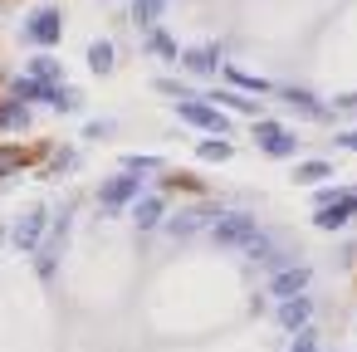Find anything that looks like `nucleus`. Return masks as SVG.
Masks as SVG:
<instances>
[{"instance_id": "f257e3e1", "label": "nucleus", "mask_w": 357, "mask_h": 352, "mask_svg": "<svg viewBox=\"0 0 357 352\" xmlns=\"http://www.w3.org/2000/svg\"><path fill=\"white\" fill-rule=\"evenodd\" d=\"M255 235H259V220H255L250 211H225V215L211 220V240H215L220 250H245Z\"/></svg>"}, {"instance_id": "f03ea898", "label": "nucleus", "mask_w": 357, "mask_h": 352, "mask_svg": "<svg viewBox=\"0 0 357 352\" xmlns=\"http://www.w3.org/2000/svg\"><path fill=\"white\" fill-rule=\"evenodd\" d=\"M176 118H181V123H191V128H201V132H211V137H230V118H225L215 103L186 98V103H176Z\"/></svg>"}, {"instance_id": "7ed1b4c3", "label": "nucleus", "mask_w": 357, "mask_h": 352, "mask_svg": "<svg viewBox=\"0 0 357 352\" xmlns=\"http://www.w3.org/2000/svg\"><path fill=\"white\" fill-rule=\"evenodd\" d=\"M25 40L40 45V49H54V45L64 40V15H59L54 6H40V10L25 20Z\"/></svg>"}, {"instance_id": "20e7f679", "label": "nucleus", "mask_w": 357, "mask_h": 352, "mask_svg": "<svg viewBox=\"0 0 357 352\" xmlns=\"http://www.w3.org/2000/svg\"><path fill=\"white\" fill-rule=\"evenodd\" d=\"M132 201H142V176H137V171L108 176V181L98 186V206H103V211H123V206H132Z\"/></svg>"}, {"instance_id": "39448f33", "label": "nucleus", "mask_w": 357, "mask_h": 352, "mask_svg": "<svg viewBox=\"0 0 357 352\" xmlns=\"http://www.w3.org/2000/svg\"><path fill=\"white\" fill-rule=\"evenodd\" d=\"M45 230H50V211H30V215H20V220H15L10 240H15V250H20V254H40Z\"/></svg>"}, {"instance_id": "423d86ee", "label": "nucleus", "mask_w": 357, "mask_h": 352, "mask_svg": "<svg viewBox=\"0 0 357 352\" xmlns=\"http://www.w3.org/2000/svg\"><path fill=\"white\" fill-rule=\"evenodd\" d=\"M308 279H313V269L308 264H289V269H279L274 279H269V293L284 303V298H298L303 289H308Z\"/></svg>"}, {"instance_id": "0eeeda50", "label": "nucleus", "mask_w": 357, "mask_h": 352, "mask_svg": "<svg viewBox=\"0 0 357 352\" xmlns=\"http://www.w3.org/2000/svg\"><path fill=\"white\" fill-rule=\"evenodd\" d=\"M69 215L74 211H64L59 220H54V235L40 245V279H54V264H59V250H64V240H69Z\"/></svg>"}, {"instance_id": "6e6552de", "label": "nucleus", "mask_w": 357, "mask_h": 352, "mask_svg": "<svg viewBox=\"0 0 357 352\" xmlns=\"http://www.w3.org/2000/svg\"><path fill=\"white\" fill-rule=\"evenodd\" d=\"M181 69H186V74L211 79V74H220L225 64H220V49H215V45H196V49H186V54H181Z\"/></svg>"}, {"instance_id": "1a4fd4ad", "label": "nucleus", "mask_w": 357, "mask_h": 352, "mask_svg": "<svg viewBox=\"0 0 357 352\" xmlns=\"http://www.w3.org/2000/svg\"><path fill=\"white\" fill-rule=\"evenodd\" d=\"M274 318H279V328H289V332H303V328H308V318H313V298H308V293H298V298H284Z\"/></svg>"}, {"instance_id": "9d476101", "label": "nucleus", "mask_w": 357, "mask_h": 352, "mask_svg": "<svg viewBox=\"0 0 357 352\" xmlns=\"http://www.w3.org/2000/svg\"><path fill=\"white\" fill-rule=\"evenodd\" d=\"M352 215H357V196L347 191V196H342L337 206H328V211H318V215H313V225H318V230H342V225H347Z\"/></svg>"}, {"instance_id": "9b49d317", "label": "nucleus", "mask_w": 357, "mask_h": 352, "mask_svg": "<svg viewBox=\"0 0 357 352\" xmlns=\"http://www.w3.org/2000/svg\"><path fill=\"white\" fill-rule=\"evenodd\" d=\"M162 215H167V201H162V196H142V201H132V225H137V230H157Z\"/></svg>"}, {"instance_id": "f8f14e48", "label": "nucleus", "mask_w": 357, "mask_h": 352, "mask_svg": "<svg viewBox=\"0 0 357 352\" xmlns=\"http://www.w3.org/2000/svg\"><path fill=\"white\" fill-rule=\"evenodd\" d=\"M279 98H284L294 113H303V118H328V108H323L308 89H279Z\"/></svg>"}, {"instance_id": "ddd939ff", "label": "nucleus", "mask_w": 357, "mask_h": 352, "mask_svg": "<svg viewBox=\"0 0 357 352\" xmlns=\"http://www.w3.org/2000/svg\"><path fill=\"white\" fill-rule=\"evenodd\" d=\"M225 79H230L235 89H245V93H279L269 79H259V74H245V69H235V64H225Z\"/></svg>"}, {"instance_id": "4468645a", "label": "nucleus", "mask_w": 357, "mask_h": 352, "mask_svg": "<svg viewBox=\"0 0 357 352\" xmlns=\"http://www.w3.org/2000/svg\"><path fill=\"white\" fill-rule=\"evenodd\" d=\"M206 220H211V211H186V215L167 220V235H172V240H186V235H196Z\"/></svg>"}, {"instance_id": "2eb2a0df", "label": "nucleus", "mask_w": 357, "mask_h": 352, "mask_svg": "<svg viewBox=\"0 0 357 352\" xmlns=\"http://www.w3.org/2000/svg\"><path fill=\"white\" fill-rule=\"evenodd\" d=\"M59 74H64V69H59V59H54V54H35V59H30V79H40V84H50V89H59Z\"/></svg>"}, {"instance_id": "dca6fc26", "label": "nucleus", "mask_w": 357, "mask_h": 352, "mask_svg": "<svg viewBox=\"0 0 357 352\" xmlns=\"http://www.w3.org/2000/svg\"><path fill=\"white\" fill-rule=\"evenodd\" d=\"M147 49H152L157 59H176V64H181V49H176V40H172L167 30H152V35H147Z\"/></svg>"}, {"instance_id": "f3484780", "label": "nucleus", "mask_w": 357, "mask_h": 352, "mask_svg": "<svg viewBox=\"0 0 357 352\" xmlns=\"http://www.w3.org/2000/svg\"><path fill=\"white\" fill-rule=\"evenodd\" d=\"M211 103H215V108H235V113H255V98H245V93H235V89H215Z\"/></svg>"}, {"instance_id": "a211bd4d", "label": "nucleus", "mask_w": 357, "mask_h": 352, "mask_svg": "<svg viewBox=\"0 0 357 352\" xmlns=\"http://www.w3.org/2000/svg\"><path fill=\"white\" fill-rule=\"evenodd\" d=\"M323 176H333L328 162H298V167H294V181H298V186H318Z\"/></svg>"}, {"instance_id": "6ab92c4d", "label": "nucleus", "mask_w": 357, "mask_h": 352, "mask_svg": "<svg viewBox=\"0 0 357 352\" xmlns=\"http://www.w3.org/2000/svg\"><path fill=\"white\" fill-rule=\"evenodd\" d=\"M89 69H93V74H108V69H113V45H108V40H93V45H89Z\"/></svg>"}, {"instance_id": "aec40b11", "label": "nucleus", "mask_w": 357, "mask_h": 352, "mask_svg": "<svg viewBox=\"0 0 357 352\" xmlns=\"http://www.w3.org/2000/svg\"><path fill=\"white\" fill-rule=\"evenodd\" d=\"M50 108H59V113H79V108H84V93H79V89H69V84H59V89H54V98H50Z\"/></svg>"}, {"instance_id": "412c9836", "label": "nucleus", "mask_w": 357, "mask_h": 352, "mask_svg": "<svg viewBox=\"0 0 357 352\" xmlns=\"http://www.w3.org/2000/svg\"><path fill=\"white\" fill-rule=\"evenodd\" d=\"M167 10V0H137L132 6V25L142 30V25H157V15Z\"/></svg>"}, {"instance_id": "4be33fe9", "label": "nucleus", "mask_w": 357, "mask_h": 352, "mask_svg": "<svg viewBox=\"0 0 357 352\" xmlns=\"http://www.w3.org/2000/svg\"><path fill=\"white\" fill-rule=\"evenodd\" d=\"M0 128H30V108L20 98H10L6 108H0Z\"/></svg>"}, {"instance_id": "5701e85b", "label": "nucleus", "mask_w": 357, "mask_h": 352, "mask_svg": "<svg viewBox=\"0 0 357 352\" xmlns=\"http://www.w3.org/2000/svg\"><path fill=\"white\" fill-rule=\"evenodd\" d=\"M289 128L284 123H274V118H255V147H269L274 137H284Z\"/></svg>"}, {"instance_id": "b1692460", "label": "nucleus", "mask_w": 357, "mask_h": 352, "mask_svg": "<svg viewBox=\"0 0 357 352\" xmlns=\"http://www.w3.org/2000/svg\"><path fill=\"white\" fill-rule=\"evenodd\" d=\"M196 157H201V162H230V142H225V137H220V142L211 137V142L196 147Z\"/></svg>"}, {"instance_id": "393cba45", "label": "nucleus", "mask_w": 357, "mask_h": 352, "mask_svg": "<svg viewBox=\"0 0 357 352\" xmlns=\"http://www.w3.org/2000/svg\"><path fill=\"white\" fill-rule=\"evenodd\" d=\"M289 352H318V332H313V328H303V332L294 337V347H289Z\"/></svg>"}, {"instance_id": "a878e982", "label": "nucleus", "mask_w": 357, "mask_h": 352, "mask_svg": "<svg viewBox=\"0 0 357 352\" xmlns=\"http://www.w3.org/2000/svg\"><path fill=\"white\" fill-rule=\"evenodd\" d=\"M123 167H128V171H157L162 162H157V157H123Z\"/></svg>"}, {"instance_id": "bb28decb", "label": "nucleus", "mask_w": 357, "mask_h": 352, "mask_svg": "<svg viewBox=\"0 0 357 352\" xmlns=\"http://www.w3.org/2000/svg\"><path fill=\"white\" fill-rule=\"evenodd\" d=\"M20 162H25L20 147H6V152H0V171H10V167H20Z\"/></svg>"}, {"instance_id": "cd10ccee", "label": "nucleus", "mask_w": 357, "mask_h": 352, "mask_svg": "<svg viewBox=\"0 0 357 352\" xmlns=\"http://www.w3.org/2000/svg\"><path fill=\"white\" fill-rule=\"evenodd\" d=\"M108 132H113V123H108V118H103V123H89V128H84V137H93V142H103Z\"/></svg>"}, {"instance_id": "c85d7f7f", "label": "nucleus", "mask_w": 357, "mask_h": 352, "mask_svg": "<svg viewBox=\"0 0 357 352\" xmlns=\"http://www.w3.org/2000/svg\"><path fill=\"white\" fill-rule=\"evenodd\" d=\"M333 142H337V147H342V152H357V128H352V132H337V137H333Z\"/></svg>"}, {"instance_id": "c756f323", "label": "nucleus", "mask_w": 357, "mask_h": 352, "mask_svg": "<svg viewBox=\"0 0 357 352\" xmlns=\"http://www.w3.org/2000/svg\"><path fill=\"white\" fill-rule=\"evenodd\" d=\"M337 108H342V113H357V93H342V98H337Z\"/></svg>"}, {"instance_id": "7c9ffc66", "label": "nucleus", "mask_w": 357, "mask_h": 352, "mask_svg": "<svg viewBox=\"0 0 357 352\" xmlns=\"http://www.w3.org/2000/svg\"><path fill=\"white\" fill-rule=\"evenodd\" d=\"M0 235H6V230H0Z\"/></svg>"}]
</instances>
